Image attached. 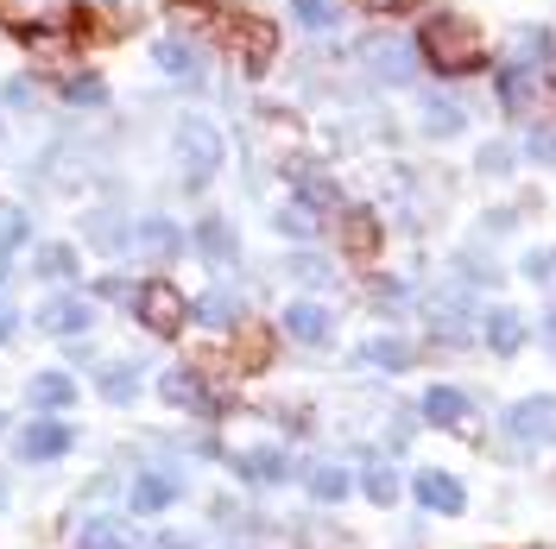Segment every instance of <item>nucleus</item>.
I'll return each mask as SVG.
<instances>
[{"mask_svg":"<svg viewBox=\"0 0 556 549\" xmlns=\"http://www.w3.org/2000/svg\"><path fill=\"white\" fill-rule=\"evenodd\" d=\"M342 241H348V253H361V259L374 253L380 228H374V215H367V208H348V215H342Z\"/></svg>","mask_w":556,"mask_h":549,"instance_id":"35","label":"nucleus"},{"mask_svg":"<svg viewBox=\"0 0 556 549\" xmlns=\"http://www.w3.org/2000/svg\"><path fill=\"white\" fill-rule=\"evenodd\" d=\"M172 152H177V177H184V190H208L215 171H222V158H228V139L215 120L203 114H184L172 127Z\"/></svg>","mask_w":556,"mask_h":549,"instance_id":"2","label":"nucleus"},{"mask_svg":"<svg viewBox=\"0 0 556 549\" xmlns=\"http://www.w3.org/2000/svg\"><path fill=\"white\" fill-rule=\"evenodd\" d=\"M278 329H285L298 347H329V335H336V316H329L323 304H311V297H298V304H285Z\"/></svg>","mask_w":556,"mask_h":549,"instance_id":"18","label":"nucleus"},{"mask_svg":"<svg viewBox=\"0 0 556 549\" xmlns=\"http://www.w3.org/2000/svg\"><path fill=\"white\" fill-rule=\"evenodd\" d=\"M551 26H519V33L506 38V51H513V64L519 69H538V64H551Z\"/></svg>","mask_w":556,"mask_h":549,"instance_id":"29","label":"nucleus"},{"mask_svg":"<svg viewBox=\"0 0 556 549\" xmlns=\"http://www.w3.org/2000/svg\"><path fill=\"white\" fill-rule=\"evenodd\" d=\"M127 234H134V215L121 203H96L83 208V246L108 253V259H127Z\"/></svg>","mask_w":556,"mask_h":549,"instance_id":"11","label":"nucleus"},{"mask_svg":"<svg viewBox=\"0 0 556 549\" xmlns=\"http://www.w3.org/2000/svg\"><path fill=\"white\" fill-rule=\"evenodd\" d=\"M525 278H556V259L551 253H531V259H525Z\"/></svg>","mask_w":556,"mask_h":549,"instance_id":"45","label":"nucleus"},{"mask_svg":"<svg viewBox=\"0 0 556 549\" xmlns=\"http://www.w3.org/2000/svg\"><path fill=\"white\" fill-rule=\"evenodd\" d=\"M70 107H83V114H96V107H108V82L96 76V69H76V76H64V89H58Z\"/></svg>","mask_w":556,"mask_h":549,"instance_id":"34","label":"nucleus"},{"mask_svg":"<svg viewBox=\"0 0 556 549\" xmlns=\"http://www.w3.org/2000/svg\"><path fill=\"white\" fill-rule=\"evenodd\" d=\"M0 430H7V411H0Z\"/></svg>","mask_w":556,"mask_h":549,"instance_id":"49","label":"nucleus"},{"mask_svg":"<svg viewBox=\"0 0 556 549\" xmlns=\"http://www.w3.org/2000/svg\"><path fill=\"white\" fill-rule=\"evenodd\" d=\"M291 20H298V26H311V33H329L342 13H336V0H291Z\"/></svg>","mask_w":556,"mask_h":549,"instance_id":"36","label":"nucleus"},{"mask_svg":"<svg viewBox=\"0 0 556 549\" xmlns=\"http://www.w3.org/2000/svg\"><path fill=\"white\" fill-rule=\"evenodd\" d=\"M417 120H424V133H430V139H455L462 127H468V114H462L450 95H430V102L417 107Z\"/></svg>","mask_w":556,"mask_h":549,"instance_id":"32","label":"nucleus"},{"mask_svg":"<svg viewBox=\"0 0 556 549\" xmlns=\"http://www.w3.org/2000/svg\"><path fill=\"white\" fill-rule=\"evenodd\" d=\"M184 246H190V234L177 228L172 215H134L127 259H139V266H172V259H184Z\"/></svg>","mask_w":556,"mask_h":549,"instance_id":"8","label":"nucleus"},{"mask_svg":"<svg viewBox=\"0 0 556 549\" xmlns=\"http://www.w3.org/2000/svg\"><path fill=\"white\" fill-rule=\"evenodd\" d=\"M475 335H481V347L493 354V360H513V354L525 347V335H531V322H525L519 309L493 304V309L481 316V329H475Z\"/></svg>","mask_w":556,"mask_h":549,"instance_id":"17","label":"nucleus"},{"mask_svg":"<svg viewBox=\"0 0 556 549\" xmlns=\"http://www.w3.org/2000/svg\"><path fill=\"white\" fill-rule=\"evenodd\" d=\"M417 417L437 423V430H462V423L475 417V398H468L462 385H430V392L417 398Z\"/></svg>","mask_w":556,"mask_h":549,"instance_id":"20","label":"nucleus"},{"mask_svg":"<svg viewBox=\"0 0 556 549\" xmlns=\"http://www.w3.org/2000/svg\"><path fill=\"white\" fill-rule=\"evenodd\" d=\"M531 158H538V165H551V171H556V127H544V133H531Z\"/></svg>","mask_w":556,"mask_h":549,"instance_id":"42","label":"nucleus"},{"mask_svg":"<svg viewBox=\"0 0 556 549\" xmlns=\"http://www.w3.org/2000/svg\"><path fill=\"white\" fill-rule=\"evenodd\" d=\"M531 95H538V69H519V64L500 69V107H506V114H525Z\"/></svg>","mask_w":556,"mask_h":549,"instance_id":"33","label":"nucleus"},{"mask_svg":"<svg viewBox=\"0 0 556 549\" xmlns=\"http://www.w3.org/2000/svg\"><path fill=\"white\" fill-rule=\"evenodd\" d=\"M70 549H139L134 544V531H127V524H121V518H83V524H76V544Z\"/></svg>","mask_w":556,"mask_h":549,"instance_id":"25","label":"nucleus"},{"mask_svg":"<svg viewBox=\"0 0 556 549\" xmlns=\"http://www.w3.org/2000/svg\"><path fill=\"white\" fill-rule=\"evenodd\" d=\"M285 272L304 278V284H323V278H336V266H323V259H311V253H291V259H285Z\"/></svg>","mask_w":556,"mask_h":549,"instance_id":"40","label":"nucleus"},{"mask_svg":"<svg viewBox=\"0 0 556 549\" xmlns=\"http://www.w3.org/2000/svg\"><path fill=\"white\" fill-rule=\"evenodd\" d=\"M361 360H367V367H380V373H412V367H417L412 342H399V335H374V342L361 347Z\"/></svg>","mask_w":556,"mask_h":549,"instance_id":"27","label":"nucleus"},{"mask_svg":"<svg viewBox=\"0 0 556 549\" xmlns=\"http://www.w3.org/2000/svg\"><path fill=\"white\" fill-rule=\"evenodd\" d=\"M159 405H172L177 417H203V423L228 411V398L208 385L203 367H165V373H159Z\"/></svg>","mask_w":556,"mask_h":549,"instance_id":"5","label":"nucleus"},{"mask_svg":"<svg viewBox=\"0 0 556 549\" xmlns=\"http://www.w3.org/2000/svg\"><path fill=\"white\" fill-rule=\"evenodd\" d=\"M538 335H544V347H551V360H556V309L544 316V329H538Z\"/></svg>","mask_w":556,"mask_h":549,"instance_id":"46","label":"nucleus"},{"mask_svg":"<svg viewBox=\"0 0 556 549\" xmlns=\"http://www.w3.org/2000/svg\"><path fill=\"white\" fill-rule=\"evenodd\" d=\"M506 436L519 448H556V392H531L519 405H506Z\"/></svg>","mask_w":556,"mask_h":549,"instance_id":"9","label":"nucleus"},{"mask_svg":"<svg viewBox=\"0 0 556 549\" xmlns=\"http://www.w3.org/2000/svg\"><path fill=\"white\" fill-rule=\"evenodd\" d=\"M361 58H367V69H374L380 82H392V89H405V82L417 76V64H424V58L412 51V38H399V33L367 38V44H361Z\"/></svg>","mask_w":556,"mask_h":549,"instance_id":"12","label":"nucleus"},{"mask_svg":"<svg viewBox=\"0 0 556 549\" xmlns=\"http://www.w3.org/2000/svg\"><path fill=\"white\" fill-rule=\"evenodd\" d=\"M70 448H76V430L64 417H26L13 430V461H26V468H58Z\"/></svg>","mask_w":556,"mask_h":549,"instance_id":"6","label":"nucleus"},{"mask_svg":"<svg viewBox=\"0 0 556 549\" xmlns=\"http://www.w3.org/2000/svg\"><path fill=\"white\" fill-rule=\"evenodd\" d=\"M190 322H203V329H241L247 309H241L235 291H222V284H215V291H203V297L190 304Z\"/></svg>","mask_w":556,"mask_h":549,"instance_id":"23","label":"nucleus"},{"mask_svg":"<svg viewBox=\"0 0 556 549\" xmlns=\"http://www.w3.org/2000/svg\"><path fill=\"white\" fill-rule=\"evenodd\" d=\"M235 474H241L247 486H285L291 474H298V461H291V448H235V455H222Z\"/></svg>","mask_w":556,"mask_h":549,"instance_id":"14","label":"nucleus"},{"mask_svg":"<svg viewBox=\"0 0 556 549\" xmlns=\"http://www.w3.org/2000/svg\"><path fill=\"white\" fill-rule=\"evenodd\" d=\"M26 405H33V417H64L70 405H83L76 373H64V367H45V373H33V379H26Z\"/></svg>","mask_w":556,"mask_h":549,"instance_id":"16","label":"nucleus"},{"mask_svg":"<svg viewBox=\"0 0 556 549\" xmlns=\"http://www.w3.org/2000/svg\"><path fill=\"white\" fill-rule=\"evenodd\" d=\"M33 278H45V284H76V278H83V253L70 241L33 246Z\"/></svg>","mask_w":556,"mask_h":549,"instance_id":"22","label":"nucleus"},{"mask_svg":"<svg viewBox=\"0 0 556 549\" xmlns=\"http://www.w3.org/2000/svg\"><path fill=\"white\" fill-rule=\"evenodd\" d=\"M139 385H146V367L139 360H102L96 367V392H102V405H114V411L139 405Z\"/></svg>","mask_w":556,"mask_h":549,"instance_id":"19","label":"nucleus"},{"mask_svg":"<svg viewBox=\"0 0 556 549\" xmlns=\"http://www.w3.org/2000/svg\"><path fill=\"white\" fill-rule=\"evenodd\" d=\"M152 64L165 69L172 82H197V76H203V44L184 33V26H172V33L152 38Z\"/></svg>","mask_w":556,"mask_h":549,"instance_id":"15","label":"nucleus"},{"mask_svg":"<svg viewBox=\"0 0 556 549\" xmlns=\"http://www.w3.org/2000/svg\"><path fill=\"white\" fill-rule=\"evenodd\" d=\"M0 102L13 107V114H33L38 107V76H7V82H0Z\"/></svg>","mask_w":556,"mask_h":549,"instance_id":"37","label":"nucleus"},{"mask_svg":"<svg viewBox=\"0 0 556 549\" xmlns=\"http://www.w3.org/2000/svg\"><path fill=\"white\" fill-rule=\"evenodd\" d=\"M354 7H367V13H386V7H405V0H354Z\"/></svg>","mask_w":556,"mask_h":549,"instance_id":"47","label":"nucleus"},{"mask_svg":"<svg viewBox=\"0 0 556 549\" xmlns=\"http://www.w3.org/2000/svg\"><path fill=\"white\" fill-rule=\"evenodd\" d=\"M33 322L45 329V335H58V342H76V335H89V322H96V304H89L83 291H51V297L33 309Z\"/></svg>","mask_w":556,"mask_h":549,"instance_id":"10","label":"nucleus"},{"mask_svg":"<svg viewBox=\"0 0 556 549\" xmlns=\"http://www.w3.org/2000/svg\"><path fill=\"white\" fill-rule=\"evenodd\" d=\"M83 0H0V26L20 38H58L76 26Z\"/></svg>","mask_w":556,"mask_h":549,"instance_id":"7","label":"nucleus"},{"mask_svg":"<svg viewBox=\"0 0 556 549\" xmlns=\"http://www.w3.org/2000/svg\"><path fill=\"white\" fill-rule=\"evenodd\" d=\"M361 493H367V506H399L405 499V481L392 474V461H367L361 468Z\"/></svg>","mask_w":556,"mask_h":549,"instance_id":"30","label":"nucleus"},{"mask_svg":"<svg viewBox=\"0 0 556 549\" xmlns=\"http://www.w3.org/2000/svg\"><path fill=\"white\" fill-rule=\"evenodd\" d=\"M83 7H89V13L102 20L108 33H127V26H139V20H146V13L159 7V0H83Z\"/></svg>","mask_w":556,"mask_h":549,"instance_id":"31","label":"nucleus"},{"mask_svg":"<svg viewBox=\"0 0 556 549\" xmlns=\"http://www.w3.org/2000/svg\"><path fill=\"white\" fill-rule=\"evenodd\" d=\"M424 64H437L443 76H468L486 64V38L468 13H430L424 26Z\"/></svg>","mask_w":556,"mask_h":549,"instance_id":"1","label":"nucleus"},{"mask_svg":"<svg viewBox=\"0 0 556 549\" xmlns=\"http://www.w3.org/2000/svg\"><path fill=\"white\" fill-rule=\"evenodd\" d=\"M475 165H481V177H506V171H513V145H506V139H486Z\"/></svg>","mask_w":556,"mask_h":549,"instance_id":"39","label":"nucleus"},{"mask_svg":"<svg viewBox=\"0 0 556 549\" xmlns=\"http://www.w3.org/2000/svg\"><path fill=\"white\" fill-rule=\"evenodd\" d=\"M13 335H20V309L7 304V291H0V347L13 342Z\"/></svg>","mask_w":556,"mask_h":549,"instance_id":"44","label":"nucleus"},{"mask_svg":"<svg viewBox=\"0 0 556 549\" xmlns=\"http://www.w3.org/2000/svg\"><path fill=\"white\" fill-rule=\"evenodd\" d=\"M33 241V208L26 203H0V278L13 266V253Z\"/></svg>","mask_w":556,"mask_h":549,"instance_id":"26","label":"nucleus"},{"mask_svg":"<svg viewBox=\"0 0 556 549\" xmlns=\"http://www.w3.org/2000/svg\"><path fill=\"white\" fill-rule=\"evenodd\" d=\"M146 549H197V531H159Z\"/></svg>","mask_w":556,"mask_h":549,"instance_id":"43","label":"nucleus"},{"mask_svg":"<svg viewBox=\"0 0 556 549\" xmlns=\"http://www.w3.org/2000/svg\"><path fill=\"white\" fill-rule=\"evenodd\" d=\"M273 228H278V234H291V241H304V234L316 228V215H311L304 203H285V208L273 215Z\"/></svg>","mask_w":556,"mask_h":549,"instance_id":"38","label":"nucleus"},{"mask_svg":"<svg viewBox=\"0 0 556 549\" xmlns=\"http://www.w3.org/2000/svg\"><path fill=\"white\" fill-rule=\"evenodd\" d=\"M89 297H102V304H134V284H127V278H96V284H89Z\"/></svg>","mask_w":556,"mask_h":549,"instance_id":"41","label":"nucleus"},{"mask_svg":"<svg viewBox=\"0 0 556 549\" xmlns=\"http://www.w3.org/2000/svg\"><path fill=\"white\" fill-rule=\"evenodd\" d=\"M412 499L424 506V512H437V518H462L468 512V486L455 481L450 468H417L412 474Z\"/></svg>","mask_w":556,"mask_h":549,"instance_id":"13","label":"nucleus"},{"mask_svg":"<svg viewBox=\"0 0 556 549\" xmlns=\"http://www.w3.org/2000/svg\"><path fill=\"white\" fill-rule=\"evenodd\" d=\"M190 246H197V259H208V266H235V253H241L228 215H203V221L190 228Z\"/></svg>","mask_w":556,"mask_h":549,"instance_id":"21","label":"nucleus"},{"mask_svg":"<svg viewBox=\"0 0 556 549\" xmlns=\"http://www.w3.org/2000/svg\"><path fill=\"white\" fill-rule=\"evenodd\" d=\"M134 322L146 329V335H159V342H172V335H184V322H190V304H184V291L177 284H165V278H146V284H134Z\"/></svg>","mask_w":556,"mask_h":549,"instance_id":"3","label":"nucleus"},{"mask_svg":"<svg viewBox=\"0 0 556 549\" xmlns=\"http://www.w3.org/2000/svg\"><path fill=\"white\" fill-rule=\"evenodd\" d=\"M235 549H247V544H235Z\"/></svg>","mask_w":556,"mask_h":549,"instance_id":"50","label":"nucleus"},{"mask_svg":"<svg viewBox=\"0 0 556 549\" xmlns=\"http://www.w3.org/2000/svg\"><path fill=\"white\" fill-rule=\"evenodd\" d=\"M235 44H241V64L247 69L273 64V26H266V20H235Z\"/></svg>","mask_w":556,"mask_h":549,"instance_id":"28","label":"nucleus"},{"mask_svg":"<svg viewBox=\"0 0 556 549\" xmlns=\"http://www.w3.org/2000/svg\"><path fill=\"white\" fill-rule=\"evenodd\" d=\"M121 499H127L134 518H165L177 499H184V468H177V461H146L134 481L121 486Z\"/></svg>","mask_w":556,"mask_h":549,"instance_id":"4","label":"nucleus"},{"mask_svg":"<svg viewBox=\"0 0 556 549\" xmlns=\"http://www.w3.org/2000/svg\"><path fill=\"white\" fill-rule=\"evenodd\" d=\"M7 499H13V481H7V474H0V506H7Z\"/></svg>","mask_w":556,"mask_h":549,"instance_id":"48","label":"nucleus"},{"mask_svg":"<svg viewBox=\"0 0 556 549\" xmlns=\"http://www.w3.org/2000/svg\"><path fill=\"white\" fill-rule=\"evenodd\" d=\"M304 493H311V506H342L348 493H354V474H348L342 461H316L311 474H304Z\"/></svg>","mask_w":556,"mask_h":549,"instance_id":"24","label":"nucleus"}]
</instances>
